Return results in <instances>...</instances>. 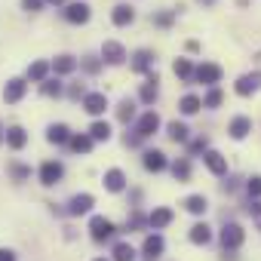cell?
Masks as SVG:
<instances>
[{
    "mask_svg": "<svg viewBox=\"0 0 261 261\" xmlns=\"http://www.w3.org/2000/svg\"><path fill=\"white\" fill-rule=\"evenodd\" d=\"M10 172H13V178H16V181L31 178V169H28V166H22V163H13V166H10Z\"/></svg>",
    "mask_w": 261,
    "mask_h": 261,
    "instance_id": "37",
    "label": "cell"
},
{
    "mask_svg": "<svg viewBox=\"0 0 261 261\" xmlns=\"http://www.w3.org/2000/svg\"><path fill=\"white\" fill-rule=\"evenodd\" d=\"M221 261H237V255H233V252H224V255H221Z\"/></svg>",
    "mask_w": 261,
    "mask_h": 261,
    "instance_id": "48",
    "label": "cell"
},
{
    "mask_svg": "<svg viewBox=\"0 0 261 261\" xmlns=\"http://www.w3.org/2000/svg\"><path fill=\"white\" fill-rule=\"evenodd\" d=\"M142 163H145V169H148V172H163V169L169 166L166 154H163V151H157V148H154V151H145V160H142Z\"/></svg>",
    "mask_w": 261,
    "mask_h": 261,
    "instance_id": "11",
    "label": "cell"
},
{
    "mask_svg": "<svg viewBox=\"0 0 261 261\" xmlns=\"http://www.w3.org/2000/svg\"><path fill=\"white\" fill-rule=\"evenodd\" d=\"M200 4H215V0H200Z\"/></svg>",
    "mask_w": 261,
    "mask_h": 261,
    "instance_id": "51",
    "label": "cell"
},
{
    "mask_svg": "<svg viewBox=\"0 0 261 261\" xmlns=\"http://www.w3.org/2000/svg\"><path fill=\"white\" fill-rule=\"evenodd\" d=\"M25 92H28V83L16 77V80H10V83H7V89H4V98H7L10 105H16V101H22V95H25Z\"/></svg>",
    "mask_w": 261,
    "mask_h": 261,
    "instance_id": "14",
    "label": "cell"
},
{
    "mask_svg": "<svg viewBox=\"0 0 261 261\" xmlns=\"http://www.w3.org/2000/svg\"><path fill=\"white\" fill-rule=\"evenodd\" d=\"M105 108H108V95L105 92H86L83 95V111L86 114L98 117V114H105Z\"/></svg>",
    "mask_w": 261,
    "mask_h": 261,
    "instance_id": "6",
    "label": "cell"
},
{
    "mask_svg": "<svg viewBox=\"0 0 261 261\" xmlns=\"http://www.w3.org/2000/svg\"><path fill=\"white\" fill-rule=\"evenodd\" d=\"M243 240H246V233H243V227L240 224H224L221 227V246H224V252H237L240 246H243Z\"/></svg>",
    "mask_w": 261,
    "mask_h": 261,
    "instance_id": "1",
    "label": "cell"
},
{
    "mask_svg": "<svg viewBox=\"0 0 261 261\" xmlns=\"http://www.w3.org/2000/svg\"><path fill=\"white\" fill-rule=\"evenodd\" d=\"M185 209H188L191 215H203V212L209 209V203H206V197H203V194H191V197L185 200Z\"/></svg>",
    "mask_w": 261,
    "mask_h": 261,
    "instance_id": "24",
    "label": "cell"
},
{
    "mask_svg": "<svg viewBox=\"0 0 261 261\" xmlns=\"http://www.w3.org/2000/svg\"><path fill=\"white\" fill-rule=\"evenodd\" d=\"M154 22H157L160 28H166V25H172V13H157V16H154Z\"/></svg>",
    "mask_w": 261,
    "mask_h": 261,
    "instance_id": "43",
    "label": "cell"
},
{
    "mask_svg": "<svg viewBox=\"0 0 261 261\" xmlns=\"http://www.w3.org/2000/svg\"><path fill=\"white\" fill-rule=\"evenodd\" d=\"M46 74H49V62H34L28 68V80H34V83H43Z\"/></svg>",
    "mask_w": 261,
    "mask_h": 261,
    "instance_id": "28",
    "label": "cell"
},
{
    "mask_svg": "<svg viewBox=\"0 0 261 261\" xmlns=\"http://www.w3.org/2000/svg\"><path fill=\"white\" fill-rule=\"evenodd\" d=\"M114 261H136V249L129 243H117L114 246Z\"/></svg>",
    "mask_w": 261,
    "mask_h": 261,
    "instance_id": "31",
    "label": "cell"
},
{
    "mask_svg": "<svg viewBox=\"0 0 261 261\" xmlns=\"http://www.w3.org/2000/svg\"><path fill=\"white\" fill-rule=\"evenodd\" d=\"M111 19H114V25L126 28V25H133V19H136V10L129 7V4H117V7H114V13H111Z\"/></svg>",
    "mask_w": 261,
    "mask_h": 261,
    "instance_id": "13",
    "label": "cell"
},
{
    "mask_svg": "<svg viewBox=\"0 0 261 261\" xmlns=\"http://www.w3.org/2000/svg\"><path fill=\"white\" fill-rule=\"evenodd\" d=\"M7 145H10L13 151H22V148L28 145V133H25L22 126H10V129H7Z\"/></svg>",
    "mask_w": 261,
    "mask_h": 261,
    "instance_id": "18",
    "label": "cell"
},
{
    "mask_svg": "<svg viewBox=\"0 0 261 261\" xmlns=\"http://www.w3.org/2000/svg\"><path fill=\"white\" fill-rule=\"evenodd\" d=\"M151 62H154V53H151V49H139V53L133 56V71H139V74H142V71H148V68H151Z\"/></svg>",
    "mask_w": 261,
    "mask_h": 261,
    "instance_id": "25",
    "label": "cell"
},
{
    "mask_svg": "<svg viewBox=\"0 0 261 261\" xmlns=\"http://www.w3.org/2000/svg\"><path fill=\"white\" fill-rule=\"evenodd\" d=\"M227 133H230V139H246L252 133V120L249 117H233L230 126H227Z\"/></svg>",
    "mask_w": 261,
    "mask_h": 261,
    "instance_id": "17",
    "label": "cell"
},
{
    "mask_svg": "<svg viewBox=\"0 0 261 261\" xmlns=\"http://www.w3.org/2000/svg\"><path fill=\"white\" fill-rule=\"evenodd\" d=\"M160 129V117L154 114V111H148V114H142L139 117V123H136V136L139 139H148V136H154Z\"/></svg>",
    "mask_w": 261,
    "mask_h": 261,
    "instance_id": "4",
    "label": "cell"
},
{
    "mask_svg": "<svg viewBox=\"0 0 261 261\" xmlns=\"http://www.w3.org/2000/svg\"><path fill=\"white\" fill-rule=\"evenodd\" d=\"M194 80H200V83H206V86H215V83L221 80V68L212 65V62H203L200 68H194Z\"/></svg>",
    "mask_w": 261,
    "mask_h": 261,
    "instance_id": "5",
    "label": "cell"
},
{
    "mask_svg": "<svg viewBox=\"0 0 261 261\" xmlns=\"http://www.w3.org/2000/svg\"><path fill=\"white\" fill-rule=\"evenodd\" d=\"M133 117H136V101H133V98H123V101L117 105V120H120V123H129Z\"/></svg>",
    "mask_w": 261,
    "mask_h": 261,
    "instance_id": "27",
    "label": "cell"
},
{
    "mask_svg": "<svg viewBox=\"0 0 261 261\" xmlns=\"http://www.w3.org/2000/svg\"><path fill=\"white\" fill-rule=\"evenodd\" d=\"M68 145H71L74 154H89V151H92V139H89V136H71Z\"/></svg>",
    "mask_w": 261,
    "mask_h": 261,
    "instance_id": "29",
    "label": "cell"
},
{
    "mask_svg": "<svg viewBox=\"0 0 261 261\" xmlns=\"http://www.w3.org/2000/svg\"><path fill=\"white\" fill-rule=\"evenodd\" d=\"M4 139H7V136H4V126H0V142H4Z\"/></svg>",
    "mask_w": 261,
    "mask_h": 261,
    "instance_id": "50",
    "label": "cell"
},
{
    "mask_svg": "<svg viewBox=\"0 0 261 261\" xmlns=\"http://www.w3.org/2000/svg\"><path fill=\"white\" fill-rule=\"evenodd\" d=\"M83 68H86L89 74H95V71H98V62H95L92 56H86V62H83Z\"/></svg>",
    "mask_w": 261,
    "mask_h": 261,
    "instance_id": "45",
    "label": "cell"
},
{
    "mask_svg": "<svg viewBox=\"0 0 261 261\" xmlns=\"http://www.w3.org/2000/svg\"><path fill=\"white\" fill-rule=\"evenodd\" d=\"M255 89H261V71L243 74V77L237 80V95H252Z\"/></svg>",
    "mask_w": 261,
    "mask_h": 261,
    "instance_id": "10",
    "label": "cell"
},
{
    "mask_svg": "<svg viewBox=\"0 0 261 261\" xmlns=\"http://www.w3.org/2000/svg\"><path fill=\"white\" fill-rule=\"evenodd\" d=\"M246 191H249V197H261V175H252L246 181Z\"/></svg>",
    "mask_w": 261,
    "mask_h": 261,
    "instance_id": "38",
    "label": "cell"
},
{
    "mask_svg": "<svg viewBox=\"0 0 261 261\" xmlns=\"http://www.w3.org/2000/svg\"><path fill=\"white\" fill-rule=\"evenodd\" d=\"M209 151V139H197L191 142V154H206Z\"/></svg>",
    "mask_w": 261,
    "mask_h": 261,
    "instance_id": "40",
    "label": "cell"
},
{
    "mask_svg": "<svg viewBox=\"0 0 261 261\" xmlns=\"http://www.w3.org/2000/svg\"><path fill=\"white\" fill-rule=\"evenodd\" d=\"M0 261H16V255L10 249H0Z\"/></svg>",
    "mask_w": 261,
    "mask_h": 261,
    "instance_id": "46",
    "label": "cell"
},
{
    "mask_svg": "<svg viewBox=\"0 0 261 261\" xmlns=\"http://www.w3.org/2000/svg\"><path fill=\"white\" fill-rule=\"evenodd\" d=\"M95 261H108V258H95Z\"/></svg>",
    "mask_w": 261,
    "mask_h": 261,
    "instance_id": "52",
    "label": "cell"
},
{
    "mask_svg": "<svg viewBox=\"0 0 261 261\" xmlns=\"http://www.w3.org/2000/svg\"><path fill=\"white\" fill-rule=\"evenodd\" d=\"M92 206H95L92 194H74V197H71V203H68V215H86Z\"/></svg>",
    "mask_w": 261,
    "mask_h": 261,
    "instance_id": "9",
    "label": "cell"
},
{
    "mask_svg": "<svg viewBox=\"0 0 261 261\" xmlns=\"http://www.w3.org/2000/svg\"><path fill=\"white\" fill-rule=\"evenodd\" d=\"M249 212H252V221H255L258 230H261V203H249Z\"/></svg>",
    "mask_w": 261,
    "mask_h": 261,
    "instance_id": "41",
    "label": "cell"
},
{
    "mask_svg": "<svg viewBox=\"0 0 261 261\" xmlns=\"http://www.w3.org/2000/svg\"><path fill=\"white\" fill-rule=\"evenodd\" d=\"M53 68H56V74H71V71L77 68V59H74V56H59V59L53 62Z\"/></svg>",
    "mask_w": 261,
    "mask_h": 261,
    "instance_id": "30",
    "label": "cell"
},
{
    "mask_svg": "<svg viewBox=\"0 0 261 261\" xmlns=\"http://www.w3.org/2000/svg\"><path fill=\"white\" fill-rule=\"evenodd\" d=\"M62 175H65V166H62L59 160H46V163L40 166V185H46V188L59 185V181H62Z\"/></svg>",
    "mask_w": 261,
    "mask_h": 261,
    "instance_id": "3",
    "label": "cell"
},
{
    "mask_svg": "<svg viewBox=\"0 0 261 261\" xmlns=\"http://www.w3.org/2000/svg\"><path fill=\"white\" fill-rule=\"evenodd\" d=\"M224 101V92L218 89V86H212L209 92H206V98H203V108H218Z\"/></svg>",
    "mask_w": 261,
    "mask_h": 261,
    "instance_id": "35",
    "label": "cell"
},
{
    "mask_svg": "<svg viewBox=\"0 0 261 261\" xmlns=\"http://www.w3.org/2000/svg\"><path fill=\"white\" fill-rule=\"evenodd\" d=\"M203 160H206V166H209V172H212V175H227V160H224L218 151H206V154H203Z\"/></svg>",
    "mask_w": 261,
    "mask_h": 261,
    "instance_id": "15",
    "label": "cell"
},
{
    "mask_svg": "<svg viewBox=\"0 0 261 261\" xmlns=\"http://www.w3.org/2000/svg\"><path fill=\"white\" fill-rule=\"evenodd\" d=\"M178 108H181V114H197V111L203 108V98H197V95H185Z\"/></svg>",
    "mask_w": 261,
    "mask_h": 261,
    "instance_id": "33",
    "label": "cell"
},
{
    "mask_svg": "<svg viewBox=\"0 0 261 261\" xmlns=\"http://www.w3.org/2000/svg\"><path fill=\"white\" fill-rule=\"evenodd\" d=\"M212 240V227L206 224V221H197L194 227H191V243H197V246H206Z\"/></svg>",
    "mask_w": 261,
    "mask_h": 261,
    "instance_id": "22",
    "label": "cell"
},
{
    "mask_svg": "<svg viewBox=\"0 0 261 261\" xmlns=\"http://www.w3.org/2000/svg\"><path fill=\"white\" fill-rule=\"evenodd\" d=\"M105 188H108L111 194H120V191L126 188V175H123V169H108V172H105Z\"/></svg>",
    "mask_w": 261,
    "mask_h": 261,
    "instance_id": "19",
    "label": "cell"
},
{
    "mask_svg": "<svg viewBox=\"0 0 261 261\" xmlns=\"http://www.w3.org/2000/svg\"><path fill=\"white\" fill-rule=\"evenodd\" d=\"M46 142H49V145H68V142H71V129H68L65 123H53V126L46 129Z\"/></svg>",
    "mask_w": 261,
    "mask_h": 261,
    "instance_id": "12",
    "label": "cell"
},
{
    "mask_svg": "<svg viewBox=\"0 0 261 261\" xmlns=\"http://www.w3.org/2000/svg\"><path fill=\"white\" fill-rule=\"evenodd\" d=\"M142 224H148V218H145L142 212H133V215H129V221H126V230H136V227H142Z\"/></svg>",
    "mask_w": 261,
    "mask_h": 261,
    "instance_id": "39",
    "label": "cell"
},
{
    "mask_svg": "<svg viewBox=\"0 0 261 261\" xmlns=\"http://www.w3.org/2000/svg\"><path fill=\"white\" fill-rule=\"evenodd\" d=\"M68 95H71V98H83V95H86V89H83L80 83H74V86L68 89Z\"/></svg>",
    "mask_w": 261,
    "mask_h": 261,
    "instance_id": "44",
    "label": "cell"
},
{
    "mask_svg": "<svg viewBox=\"0 0 261 261\" xmlns=\"http://www.w3.org/2000/svg\"><path fill=\"white\" fill-rule=\"evenodd\" d=\"M101 59H105L108 65H123V62H126V49H123L117 40H105V46H101Z\"/></svg>",
    "mask_w": 261,
    "mask_h": 261,
    "instance_id": "7",
    "label": "cell"
},
{
    "mask_svg": "<svg viewBox=\"0 0 261 261\" xmlns=\"http://www.w3.org/2000/svg\"><path fill=\"white\" fill-rule=\"evenodd\" d=\"M188 133H191V129H188L185 123H178V120H172V123L166 126V136H169L172 142H188Z\"/></svg>",
    "mask_w": 261,
    "mask_h": 261,
    "instance_id": "26",
    "label": "cell"
},
{
    "mask_svg": "<svg viewBox=\"0 0 261 261\" xmlns=\"http://www.w3.org/2000/svg\"><path fill=\"white\" fill-rule=\"evenodd\" d=\"M43 4H56L59 7V4H65V0H43Z\"/></svg>",
    "mask_w": 261,
    "mask_h": 261,
    "instance_id": "49",
    "label": "cell"
},
{
    "mask_svg": "<svg viewBox=\"0 0 261 261\" xmlns=\"http://www.w3.org/2000/svg\"><path fill=\"white\" fill-rule=\"evenodd\" d=\"M157 83H160V77H157V74H148V83H145L142 92H139V98H142L145 105H154V101H157V92H160Z\"/></svg>",
    "mask_w": 261,
    "mask_h": 261,
    "instance_id": "20",
    "label": "cell"
},
{
    "mask_svg": "<svg viewBox=\"0 0 261 261\" xmlns=\"http://www.w3.org/2000/svg\"><path fill=\"white\" fill-rule=\"evenodd\" d=\"M172 221V209H166V206H160V209H154L151 215H148V224L154 227V230H160V227H166Z\"/></svg>",
    "mask_w": 261,
    "mask_h": 261,
    "instance_id": "21",
    "label": "cell"
},
{
    "mask_svg": "<svg viewBox=\"0 0 261 261\" xmlns=\"http://www.w3.org/2000/svg\"><path fill=\"white\" fill-rule=\"evenodd\" d=\"M40 92L49 95V98H53V95H62V83H59V80H43V83H40Z\"/></svg>",
    "mask_w": 261,
    "mask_h": 261,
    "instance_id": "36",
    "label": "cell"
},
{
    "mask_svg": "<svg viewBox=\"0 0 261 261\" xmlns=\"http://www.w3.org/2000/svg\"><path fill=\"white\" fill-rule=\"evenodd\" d=\"M89 139H92V142H108V139H111V123L95 120V123L89 126Z\"/></svg>",
    "mask_w": 261,
    "mask_h": 261,
    "instance_id": "23",
    "label": "cell"
},
{
    "mask_svg": "<svg viewBox=\"0 0 261 261\" xmlns=\"http://www.w3.org/2000/svg\"><path fill=\"white\" fill-rule=\"evenodd\" d=\"M224 191H237V178H227L224 181Z\"/></svg>",
    "mask_w": 261,
    "mask_h": 261,
    "instance_id": "47",
    "label": "cell"
},
{
    "mask_svg": "<svg viewBox=\"0 0 261 261\" xmlns=\"http://www.w3.org/2000/svg\"><path fill=\"white\" fill-rule=\"evenodd\" d=\"M142 252H145V258H148V261L160 258V255H163V237H160V233H151V237H145V246H142Z\"/></svg>",
    "mask_w": 261,
    "mask_h": 261,
    "instance_id": "16",
    "label": "cell"
},
{
    "mask_svg": "<svg viewBox=\"0 0 261 261\" xmlns=\"http://www.w3.org/2000/svg\"><path fill=\"white\" fill-rule=\"evenodd\" d=\"M172 71H175V77H181V80H194V65H191L188 59H178V62L172 65Z\"/></svg>",
    "mask_w": 261,
    "mask_h": 261,
    "instance_id": "32",
    "label": "cell"
},
{
    "mask_svg": "<svg viewBox=\"0 0 261 261\" xmlns=\"http://www.w3.org/2000/svg\"><path fill=\"white\" fill-rule=\"evenodd\" d=\"M89 233H92V240H95V243H105V240H111V237L117 233V227H114V221H108V218L95 215V218L89 221Z\"/></svg>",
    "mask_w": 261,
    "mask_h": 261,
    "instance_id": "2",
    "label": "cell"
},
{
    "mask_svg": "<svg viewBox=\"0 0 261 261\" xmlns=\"http://www.w3.org/2000/svg\"><path fill=\"white\" fill-rule=\"evenodd\" d=\"M172 175H175V181H188L191 178V163L188 160H175L172 163Z\"/></svg>",
    "mask_w": 261,
    "mask_h": 261,
    "instance_id": "34",
    "label": "cell"
},
{
    "mask_svg": "<svg viewBox=\"0 0 261 261\" xmlns=\"http://www.w3.org/2000/svg\"><path fill=\"white\" fill-rule=\"evenodd\" d=\"M65 19L74 22V25L89 22V4H83V0H77V4H68V7H65Z\"/></svg>",
    "mask_w": 261,
    "mask_h": 261,
    "instance_id": "8",
    "label": "cell"
},
{
    "mask_svg": "<svg viewBox=\"0 0 261 261\" xmlns=\"http://www.w3.org/2000/svg\"><path fill=\"white\" fill-rule=\"evenodd\" d=\"M22 7L28 13H37V10H43V0H22Z\"/></svg>",
    "mask_w": 261,
    "mask_h": 261,
    "instance_id": "42",
    "label": "cell"
}]
</instances>
